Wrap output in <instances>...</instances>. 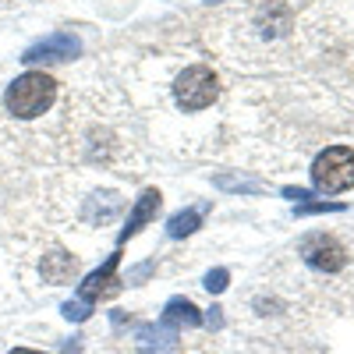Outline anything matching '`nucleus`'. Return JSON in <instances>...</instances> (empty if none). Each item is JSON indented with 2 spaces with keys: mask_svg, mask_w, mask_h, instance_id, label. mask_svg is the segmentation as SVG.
<instances>
[{
  "mask_svg": "<svg viewBox=\"0 0 354 354\" xmlns=\"http://www.w3.org/2000/svg\"><path fill=\"white\" fill-rule=\"evenodd\" d=\"M301 255L312 270H322V273H337L344 270V248L330 238V234H308L301 241Z\"/></svg>",
  "mask_w": 354,
  "mask_h": 354,
  "instance_id": "39448f33",
  "label": "nucleus"
},
{
  "mask_svg": "<svg viewBox=\"0 0 354 354\" xmlns=\"http://www.w3.org/2000/svg\"><path fill=\"white\" fill-rule=\"evenodd\" d=\"M78 277V259L68 255V252H50L43 255V280L46 283H71Z\"/></svg>",
  "mask_w": 354,
  "mask_h": 354,
  "instance_id": "1a4fd4ad",
  "label": "nucleus"
},
{
  "mask_svg": "<svg viewBox=\"0 0 354 354\" xmlns=\"http://www.w3.org/2000/svg\"><path fill=\"white\" fill-rule=\"evenodd\" d=\"M135 344L142 354H170L177 347V330L170 326V322H145V326H138L135 333Z\"/></svg>",
  "mask_w": 354,
  "mask_h": 354,
  "instance_id": "0eeeda50",
  "label": "nucleus"
},
{
  "mask_svg": "<svg viewBox=\"0 0 354 354\" xmlns=\"http://www.w3.org/2000/svg\"><path fill=\"white\" fill-rule=\"evenodd\" d=\"M11 354H46V351H32V347H15Z\"/></svg>",
  "mask_w": 354,
  "mask_h": 354,
  "instance_id": "dca6fc26",
  "label": "nucleus"
},
{
  "mask_svg": "<svg viewBox=\"0 0 354 354\" xmlns=\"http://www.w3.org/2000/svg\"><path fill=\"white\" fill-rule=\"evenodd\" d=\"M340 202H312V205H294V216H308V213H340Z\"/></svg>",
  "mask_w": 354,
  "mask_h": 354,
  "instance_id": "f8f14e48",
  "label": "nucleus"
},
{
  "mask_svg": "<svg viewBox=\"0 0 354 354\" xmlns=\"http://www.w3.org/2000/svg\"><path fill=\"white\" fill-rule=\"evenodd\" d=\"M82 53V39L75 32H50L46 39L32 43L25 53H21V64H61V61H71V57Z\"/></svg>",
  "mask_w": 354,
  "mask_h": 354,
  "instance_id": "20e7f679",
  "label": "nucleus"
},
{
  "mask_svg": "<svg viewBox=\"0 0 354 354\" xmlns=\"http://www.w3.org/2000/svg\"><path fill=\"white\" fill-rule=\"evenodd\" d=\"M205 322H209V326H220V322H223V319H220V308H213L209 315H205Z\"/></svg>",
  "mask_w": 354,
  "mask_h": 354,
  "instance_id": "2eb2a0df",
  "label": "nucleus"
},
{
  "mask_svg": "<svg viewBox=\"0 0 354 354\" xmlns=\"http://www.w3.org/2000/svg\"><path fill=\"white\" fill-rule=\"evenodd\" d=\"M216 93H220L216 75L205 68V64H192V68H185L181 75H177V82H174V100H177V106L188 110V113L213 106Z\"/></svg>",
  "mask_w": 354,
  "mask_h": 354,
  "instance_id": "7ed1b4c3",
  "label": "nucleus"
},
{
  "mask_svg": "<svg viewBox=\"0 0 354 354\" xmlns=\"http://www.w3.org/2000/svg\"><path fill=\"white\" fill-rule=\"evenodd\" d=\"M160 205H163V198H160V192L156 188H145L138 198H135V205H131V213H128V223L121 227V234H117V241H128V238H135V234L149 223V220H156V213H160Z\"/></svg>",
  "mask_w": 354,
  "mask_h": 354,
  "instance_id": "423d86ee",
  "label": "nucleus"
},
{
  "mask_svg": "<svg viewBox=\"0 0 354 354\" xmlns=\"http://www.w3.org/2000/svg\"><path fill=\"white\" fill-rule=\"evenodd\" d=\"M8 110L15 117H21V121H32V117L46 113L57 100V82L43 71H25L18 75L11 85H8Z\"/></svg>",
  "mask_w": 354,
  "mask_h": 354,
  "instance_id": "f257e3e1",
  "label": "nucleus"
},
{
  "mask_svg": "<svg viewBox=\"0 0 354 354\" xmlns=\"http://www.w3.org/2000/svg\"><path fill=\"white\" fill-rule=\"evenodd\" d=\"M64 315H68L71 322H82V319L93 315V305H85V301H78V298H75V301H68V305H64Z\"/></svg>",
  "mask_w": 354,
  "mask_h": 354,
  "instance_id": "4468645a",
  "label": "nucleus"
},
{
  "mask_svg": "<svg viewBox=\"0 0 354 354\" xmlns=\"http://www.w3.org/2000/svg\"><path fill=\"white\" fill-rule=\"evenodd\" d=\"M117 262H121V255H110L96 273H88L85 280H82V287H78V301H85V305H96V298L110 287V280H113V273H117Z\"/></svg>",
  "mask_w": 354,
  "mask_h": 354,
  "instance_id": "6e6552de",
  "label": "nucleus"
},
{
  "mask_svg": "<svg viewBox=\"0 0 354 354\" xmlns=\"http://www.w3.org/2000/svg\"><path fill=\"white\" fill-rule=\"evenodd\" d=\"M312 185L315 192H326V195L354 188V149H347V145L322 149L312 163Z\"/></svg>",
  "mask_w": 354,
  "mask_h": 354,
  "instance_id": "f03ea898",
  "label": "nucleus"
},
{
  "mask_svg": "<svg viewBox=\"0 0 354 354\" xmlns=\"http://www.w3.org/2000/svg\"><path fill=\"white\" fill-rule=\"evenodd\" d=\"M202 213H205V205H195V209H185V213H177V216H170V223H167V234L177 241V238H188V234H195L198 230V223H202Z\"/></svg>",
  "mask_w": 354,
  "mask_h": 354,
  "instance_id": "9b49d317",
  "label": "nucleus"
},
{
  "mask_svg": "<svg viewBox=\"0 0 354 354\" xmlns=\"http://www.w3.org/2000/svg\"><path fill=\"white\" fill-rule=\"evenodd\" d=\"M227 280H230V273L227 270H209V273H205V290H209V294H220V290H227Z\"/></svg>",
  "mask_w": 354,
  "mask_h": 354,
  "instance_id": "ddd939ff",
  "label": "nucleus"
},
{
  "mask_svg": "<svg viewBox=\"0 0 354 354\" xmlns=\"http://www.w3.org/2000/svg\"><path fill=\"white\" fill-rule=\"evenodd\" d=\"M163 322H170L174 330H195L198 322H202V315H198V308L188 301V298H170L167 301V308H163Z\"/></svg>",
  "mask_w": 354,
  "mask_h": 354,
  "instance_id": "9d476101",
  "label": "nucleus"
}]
</instances>
